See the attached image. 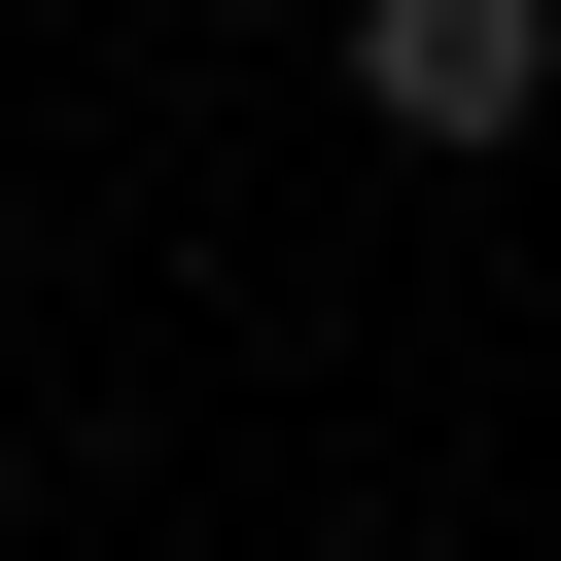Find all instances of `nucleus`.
Returning <instances> with one entry per match:
<instances>
[{
    "label": "nucleus",
    "instance_id": "obj_1",
    "mask_svg": "<svg viewBox=\"0 0 561 561\" xmlns=\"http://www.w3.org/2000/svg\"><path fill=\"white\" fill-rule=\"evenodd\" d=\"M351 105L386 140H526L561 105V0H351Z\"/></svg>",
    "mask_w": 561,
    "mask_h": 561
}]
</instances>
